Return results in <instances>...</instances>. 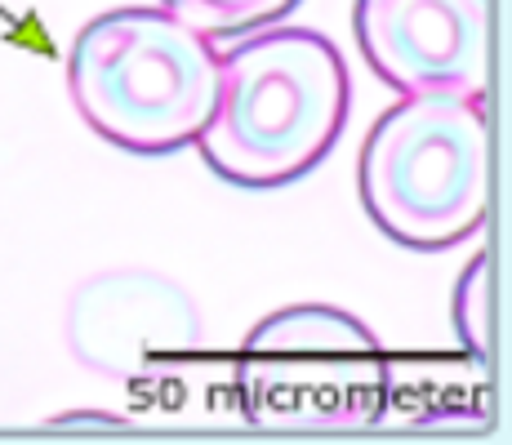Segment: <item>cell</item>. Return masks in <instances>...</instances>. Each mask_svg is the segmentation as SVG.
<instances>
[{"label": "cell", "mask_w": 512, "mask_h": 445, "mask_svg": "<svg viewBox=\"0 0 512 445\" xmlns=\"http://www.w3.org/2000/svg\"><path fill=\"white\" fill-rule=\"evenodd\" d=\"M352 107L348 63L312 27H268L219 63V98L196 152L223 183L272 192L334 152Z\"/></svg>", "instance_id": "1"}, {"label": "cell", "mask_w": 512, "mask_h": 445, "mask_svg": "<svg viewBox=\"0 0 512 445\" xmlns=\"http://www.w3.org/2000/svg\"><path fill=\"white\" fill-rule=\"evenodd\" d=\"M214 41L161 5H121L90 18L67 49V89L98 138L134 156L196 147L219 98Z\"/></svg>", "instance_id": "2"}, {"label": "cell", "mask_w": 512, "mask_h": 445, "mask_svg": "<svg viewBox=\"0 0 512 445\" xmlns=\"http://www.w3.org/2000/svg\"><path fill=\"white\" fill-rule=\"evenodd\" d=\"M361 205L388 241L446 250L486 223L490 130L481 94H410L370 125Z\"/></svg>", "instance_id": "3"}, {"label": "cell", "mask_w": 512, "mask_h": 445, "mask_svg": "<svg viewBox=\"0 0 512 445\" xmlns=\"http://www.w3.org/2000/svg\"><path fill=\"white\" fill-rule=\"evenodd\" d=\"M250 423L277 432L366 428L388 401L383 343L352 312L294 303L263 316L236 361Z\"/></svg>", "instance_id": "4"}, {"label": "cell", "mask_w": 512, "mask_h": 445, "mask_svg": "<svg viewBox=\"0 0 512 445\" xmlns=\"http://www.w3.org/2000/svg\"><path fill=\"white\" fill-rule=\"evenodd\" d=\"M63 339L76 365L98 379H152L156 370L196 352L201 312L179 281L143 267L98 272L67 299Z\"/></svg>", "instance_id": "5"}, {"label": "cell", "mask_w": 512, "mask_h": 445, "mask_svg": "<svg viewBox=\"0 0 512 445\" xmlns=\"http://www.w3.org/2000/svg\"><path fill=\"white\" fill-rule=\"evenodd\" d=\"M352 36L397 94H486L490 0H357Z\"/></svg>", "instance_id": "6"}, {"label": "cell", "mask_w": 512, "mask_h": 445, "mask_svg": "<svg viewBox=\"0 0 512 445\" xmlns=\"http://www.w3.org/2000/svg\"><path fill=\"white\" fill-rule=\"evenodd\" d=\"M179 23L201 32L205 41H245L268 32L285 14L299 9V0H156Z\"/></svg>", "instance_id": "7"}, {"label": "cell", "mask_w": 512, "mask_h": 445, "mask_svg": "<svg viewBox=\"0 0 512 445\" xmlns=\"http://www.w3.org/2000/svg\"><path fill=\"white\" fill-rule=\"evenodd\" d=\"M450 321H455L459 348L477 361V370H490V343H495V325H490V250H477L459 272L455 294H450Z\"/></svg>", "instance_id": "8"}]
</instances>
